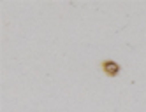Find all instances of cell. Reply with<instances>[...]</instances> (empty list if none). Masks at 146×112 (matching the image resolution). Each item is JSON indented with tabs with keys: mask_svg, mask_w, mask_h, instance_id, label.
<instances>
[{
	"mask_svg": "<svg viewBox=\"0 0 146 112\" xmlns=\"http://www.w3.org/2000/svg\"><path fill=\"white\" fill-rule=\"evenodd\" d=\"M102 68H104V72H106L108 75H116L120 72V67L116 63H113V62H104L102 63Z\"/></svg>",
	"mask_w": 146,
	"mask_h": 112,
	"instance_id": "6da1fadb",
	"label": "cell"
}]
</instances>
